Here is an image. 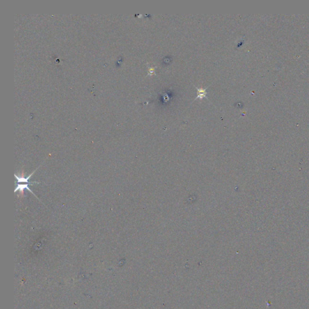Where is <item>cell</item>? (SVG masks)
Here are the masks:
<instances>
[{
	"label": "cell",
	"instance_id": "cell-3",
	"mask_svg": "<svg viewBox=\"0 0 309 309\" xmlns=\"http://www.w3.org/2000/svg\"><path fill=\"white\" fill-rule=\"evenodd\" d=\"M36 170H37V169H36ZM36 170L35 171H34L32 173V174H30L27 178H24V177H23V176H18L16 175H14L15 176V178H16V179L17 180V182H18V184H20V183H21V182H27V183L28 182H29V181H28L31 178V177H32V176L35 173V171H36Z\"/></svg>",
	"mask_w": 309,
	"mask_h": 309
},
{
	"label": "cell",
	"instance_id": "cell-2",
	"mask_svg": "<svg viewBox=\"0 0 309 309\" xmlns=\"http://www.w3.org/2000/svg\"><path fill=\"white\" fill-rule=\"evenodd\" d=\"M195 88H196V89H197V97H196L195 100H196V99H197V98H200V99H202L203 98H205H205H207V96H206L207 94V92H206V89L208 88V87L206 88L205 89L198 88L197 87H196V86H195Z\"/></svg>",
	"mask_w": 309,
	"mask_h": 309
},
{
	"label": "cell",
	"instance_id": "cell-4",
	"mask_svg": "<svg viewBox=\"0 0 309 309\" xmlns=\"http://www.w3.org/2000/svg\"><path fill=\"white\" fill-rule=\"evenodd\" d=\"M149 71H150V73L152 74V73H154V69H153V68H150V70Z\"/></svg>",
	"mask_w": 309,
	"mask_h": 309
},
{
	"label": "cell",
	"instance_id": "cell-1",
	"mask_svg": "<svg viewBox=\"0 0 309 309\" xmlns=\"http://www.w3.org/2000/svg\"><path fill=\"white\" fill-rule=\"evenodd\" d=\"M39 184V182H32V183H29V184H18L17 186L14 191V192L16 193L18 191H19L20 193H22L23 194V191H24V189H27L30 192H31L32 193H33L36 197V196L35 195V194L33 192V191H32V190H31L30 188H29V184Z\"/></svg>",
	"mask_w": 309,
	"mask_h": 309
}]
</instances>
